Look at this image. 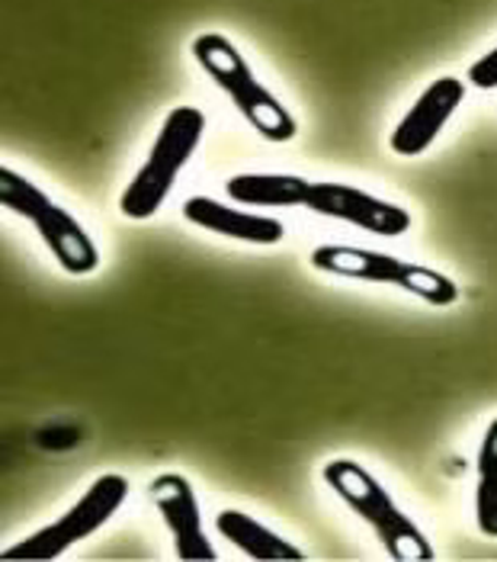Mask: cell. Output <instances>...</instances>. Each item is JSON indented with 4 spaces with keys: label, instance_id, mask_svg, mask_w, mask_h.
Segmentation results:
<instances>
[{
    "label": "cell",
    "instance_id": "1",
    "mask_svg": "<svg viewBox=\"0 0 497 562\" xmlns=\"http://www.w3.org/2000/svg\"><path fill=\"white\" fill-rule=\"evenodd\" d=\"M325 479L334 492L375 530L385 553L398 562L433 560V547L420 533L415 520L398 512L382 482L353 460H334L325 467Z\"/></svg>",
    "mask_w": 497,
    "mask_h": 562
},
{
    "label": "cell",
    "instance_id": "2",
    "mask_svg": "<svg viewBox=\"0 0 497 562\" xmlns=\"http://www.w3.org/2000/svg\"><path fill=\"white\" fill-rule=\"evenodd\" d=\"M193 58L206 68V75L222 87L235 106L241 110V116L248 120L253 130L260 132L270 142H290L295 135V120L292 113L253 78L250 65L245 61V55L228 43L218 33H203L193 43Z\"/></svg>",
    "mask_w": 497,
    "mask_h": 562
},
{
    "label": "cell",
    "instance_id": "3",
    "mask_svg": "<svg viewBox=\"0 0 497 562\" xmlns=\"http://www.w3.org/2000/svg\"><path fill=\"white\" fill-rule=\"evenodd\" d=\"M206 132V116L196 106H177L170 110L161 126V135L155 138V148L128 190L120 200V210L128 218H151L165 206L167 193L173 190L177 173L190 161L196 145L203 142Z\"/></svg>",
    "mask_w": 497,
    "mask_h": 562
},
{
    "label": "cell",
    "instance_id": "4",
    "mask_svg": "<svg viewBox=\"0 0 497 562\" xmlns=\"http://www.w3.org/2000/svg\"><path fill=\"white\" fill-rule=\"evenodd\" d=\"M0 203L16 213V216L30 218L42 235V241L52 248V255L58 263L75 273H93L100 263V251L90 241V235L83 232V225L71 216L68 210H61L58 203H52L33 180H26L23 173L0 168Z\"/></svg>",
    "mask_w": 497,
    "mask_h": 562
},
{
    "label": "cell",
    "instance_id": "5",
    "mask_svg": "<svg viewBox=\"0 0 497 562\" xmlns=\"http://www.w3.org/2000/svg\"><path fill=\"white\" fill-rule=\"evenodd\" d=\"M312 263L325 273H340L353 280H370V283H392L417 300L430 305H453L459 300L456 283L443 277L440 270L408 263L382 251H366V248H347V245H321L312 251Z\"/></svg>",
    "mask_w": 497,
    "mask_h": 562
},
{
    "label": "cell",
    "instance_id": "6",
    "mask_svg": "<svg viewBox=\"0 0 497 562\" xmlns=\"http://www.w3.org/2000/svg\"><path fill=\"white\" fill-rule=\"evenodd\" d=\"M125 498H128V479L116 476V473L100 476L68 515H61L55 524L36 530L33 537L7 547L3 560H58L68 547L87 540L93 530H100L106 520L113 518L125 505Z\"/></svg>",
    "mask_w": 497,
    "mask_h": 562
},
{
    "label": "cell",
    "instance_id": "7",
    "mask_svg": "<svg viewBox=\"0 0 497 562\" xmlns=\"http://www.w3.org/2000/svg\"><path fill=\"white\" fill-rule=\"evenodd\" d=\"M305 206L318 216L343 218V222H353V225L375 232V235H385V238H395L411 228V213L405 206L385 203L357 187H343V183H331V180L312 183Z\"/></svg>",
    "mask_w": 497,
    "mask_h": 562
},
{
    "label": "cell",
    "instance_id": "8",
    "mask_svg": "<svg viewBox=\"0 0 497 562\" xmlns=\"http://www.w3.org/2000/svg\"><path fill=\"white\" fill-rule=\"evenodd\" d=\"M151 502L161 512L180 560H215V547L206 540L196 492L180 473H161L151 482Z\"/></svg>",
    "mask_w": 497,
    "mask_h": 562
},
{
    "label": "cell",
    "instance_id": "9",
    "mask_svg": "<svg viewBox=\"0 0 497 562\" xmlns=\"http://www.w3.org/2000/svg\"><path fill=\"white\" fill-rule=\"evenodd\" d=\"M462 97H465V85L459 78H437L417 97L411 113L398 123V130L392 132V151L405 155V158H415L420 151H427L430 142L440 135V130L456 113Z\"/></svg>",
    "mask_w": 497,
    "mask_h": 562
},
{
    "label": "cell",
    "instance_id": "10",
    "mask_svg": "<svg viewBox=\"0 0 497 562\" xmlns=\"http://www.w3.org/2000/svg\"><path fill=\"white\" fill-rule=\"evenodd\" d=\"M183 216L187 222L215 232V235H225V238H238V241H250V245H280L286 228L280 218L270 216H250L241 210H231L212 196H193L187 200L183 206Z\"/></svg>",
    "mask_w": 497,
    "mask_h": 562
},
{
    "label": "cell",
    "instance_id": "11",
    "mask_svg": "<svg viewBox=\"0 0 497 562\" xmlns=\"http://www.w3.org/2000/svg\"><path fill=\"white\" fill-rule=\"evenodd\" d=\"M215 527L225 540H231L241 553H248L250 560L260 562H280V560H305V553L298 547H292L290 540H283L280 533H273L270 527H263L260 520L248 518L245 512H218Z\"/></svg>",
    "mask_w": 497,
    "mask_h": 562
},
{
    "label": "cell",
    "instance_id": "12",
    "mask_svg": "<svg viewBox=\"0 0 497 562\" xmlns=\"http://www.w3.org/2000/svg\"><path fill=\"white\" fill-rule=\"evenodd\" d=\"M225 190L245 206H305L312 180L295 173H238Z\"/></svg>",
    "mask_w": 497,
    "mask_h": 562
},
{
    "label": "cell",
    "instance_id": "13",
    "mask_svg": "<svg viewBox=\"0 0 497 562\" xmlns=\"http://www.w3.org/2000/svg\"><path fill=\"white\" fill-rule=\"evenodd\" d=\"M475 515L482 533L497 537V418L488 425L482 450H478V492H475Z\"/></svg>",
    "mask_w": 497,
    "mask_h": 562
},
{
    "label": "cell",
    "instance_id": "14",
    "mask_svg": "<svg viewBox=\"0 0 497 562\" xmlns=\"http://www.w3.org/2000/svg\"><path fill=\"white\" fill-rule=\"evenodd\" d=\"M468 81L482 90H495L497 87V48L488 52L485 58H478L472 68H468Z\"/></svg>",
    "mask_w": 497,
    "mask_h": 562
}]
</instances>
